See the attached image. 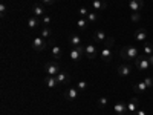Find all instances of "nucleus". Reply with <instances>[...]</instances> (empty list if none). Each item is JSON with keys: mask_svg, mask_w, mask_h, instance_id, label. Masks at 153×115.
I'll return each instance as SVG.
<instances>
[{"mask_svg": "<svg viewBox=\"0 0 153 115\" xmlns=\"http://www.w3.org/2000/svg\"><path fill=\"white\" fill-rule=\"evenodd\" d=\"M120 55L121 58L124 60H135L139 54H138V49L135 46H124L121 51H120Z\"/></svg>", "mask_w": 153, "mask_h": 115, "instance_id": "f257e3e1", "label": "nucleus"}, {"mask_svg": "<svg viewBox=\"0 0 153 115\" xmlns=\"http://www.w3.org/2000/svg\"><path fill=\"white\" fill-rule=\"evenodd\" d=\"M45 71H46V75H52V77H57L61 71H60V65L52 60V61H48L45 65Z\"/></svg>", "mask_w": 153, "mask_h": 115, "instance_id": "f03ea898", "label": "nucleus"}, {"mask_svg": "<svg viewBox=\"0 0 153 115\" xmlns=\"http://www.w3.org/2000/svg\"><path fill=\"white\" fill-rule=\"evenodd\" d=\"M135 66H136L139 71H147L149 68H152V66H150V61H149V58H147L146 55H138V57L135 58Z\"/></svg>", "mask_w": 153, "mask_h": 115, "instance_id": "7ed1b4c3", "label": "nucleus"}, {"mask_svg": "<svg viewBox=\"0 0 153 115\" xmlns=\"http://www.w3.org/2000/svg\"><path fill=\"white\" fill-rule=\"evenodd\" d=\"M78 95H80V91L76 87H69V89H66V91H65V94H63L65 100H68V101L76 100V98H78Z\"/></svg>", "mask_w": 153, "mask_h": 115, "instance_id": "20e7f679", "label": "nucleus"}, {"mask_svg": "<svg viewBox=\"0 0 153 115\" xmlns=\"http://www.w3.org/2000/svg\"><path fill=\"white\" fill-rule=\"evenodd\" d=\"M32 48H34V51H37V52L43 51L46 48V38H43L42 35L40 37H35L34 40H32Z\"/></svg>", "mask_w": 153, "mask_h": 115, "instance_id": "39448f33", "label": "nucleus"}, {"mask_svg": "<svg viewBox=\"0 0 153 115\" xmlns=\"http://www.w3.org/2000/svg\"><path fill=\"white\" fill-rule=\"evenodd\" d=\"M138 109H139V100L132 98L129 103H127V115H135Z\"/></svg>", "mask_w": 153, "mask_h": 115, "instance_id": "423d86ee", "label": "nucleus"}, {"mask_svg": "<svg viewBox=\"0 0 153 115\" xmlns=\"http://www.w3.org/2000/svg\"><path fill=\"white\" fill-rule=\"evenodd\" d=\"M83 55H84V48H83V46L72 48V51H71V58H72L74 61H80V60L83 58Z\"/></svg>", "mask_w": 153, "mask_h": 115, "instance_id": "0eeeda50", "label": "nucleus"}, {"mask_svg": "<svg viewBox=\"0 0 153 115\" xmlns=\"http://www.w3.org/2000/svg\"><path fill=\"white\" fill-rule=\"evenodd\" d=\"M32 14L35 17H45L46 16V9L43 3H34L32 5Z\"/></svg>", "mask_w": 153, "mask_h": 115, "instance_id": "6e6552de", "label": "nucleus"}, {"mask_svg": "<svg viewBox=\"0 0 153 115\" xmlns=\"http://www.w3.org/2000/svg\"><path fill=\"white\" fill-rule=\"evenodd\" d=\"M84 55L89 58V60H94L95 55H97V46L92 45V43H89L84 46Z\"/></svg>", "mask_w": 153, "mask_h": 115, "instance_id": "1a4fd4ad", "label": "nucleus"}, {"mask_svg": "<svg viewBox=\"0 0 153 115\" xmlns=\"http://www.w3.org/2000/svg\"><path fill=\"white\" fill-rule=\"evenodd\" d=\"M129 6L132 12H141V9H144V0H130Z\"/></svg>", "mask_w": 153, "mask_h": 115, "instance_id": "9d476101", "label": "nucleus"}, {"mask_svg": "<svg viewBox=\"0 0 153 115\" xmlns=\"http://www.w3.org/2000/svg\"><path fill=\"white\" fill-rule=\"evenodd\" d=\"M94 42L95 43H98V45H104V42L107 40V34L104 32V31H97L95 34H94Z\"/></svg>", "mask_w": 153, "mask_h": 115, "instance_id": "9b49d317", "label": "nucleus"}, {"mask_svg": "<svg viewBox=\"0 0 153 115\" xmlns=\"http://www.w3.org/2000/svg\"><path fill=\"white\" fill-rule=\"evenodd\" d=\"M69 43H71V46H74V48H78V46L83 45V40H81V37H80L78 34H71V35H69Z\"/></svg>", "mask_w": 153, "mask_h": 115, "instance_id": "f8f14e48", "label": "nucleus"}, {"mask_svg": "<svg viewBox=\"0 0 153 115\" xmlns=\"http://www.w3.org/2000/svg\"><path fill=\"white\" fill-rule=\"evenodd\" d=\"M45 83H46V87H49V89H54V87H57L60 84L58 80H57V77H52V75H46Z\"/></svg>", "mask_w": 153, "mask_h": 115, "instance_id": "ddd939ff", "label": "nucleus"}, {"mask_svg": "<svg viewBox=\"0 0 153 115\" xmlns=\"http://www.w3.org/2000/svg\"><path fill=\"white\" fill-rule=\"evenodd\" d=\"M132 72V68L129 65H120L118 66V75L120 77H129Z\"/></svg>", "mask_w": 153, "mask_h": 115, "instance_id": "4468645a", "label": "nucleus"}, {"mask_svg": "<svg viewBox=\"0 0 153 115\" xmlns=\"http://www.w3.org/2000/svg\"><path fill=\"white\" fill-rule=\"evenodd\" d=\"M113 111H115V114L117 115H127V105H124V103H117L115 105V108H113Z\"/></svg>", "mask_w": 153, "mask_h": 115, "instance_id": "2eb2a0df", "label": "nucleus"}, {"mask_svg": "<svg viewBox=\"0 0 153 115\" xmlns=\"http://www.w3.org/2000/svg\"><path fill=\"white\" fill-rule=\"evenodd\" d=\"M101 58H103V61H110L113 58V54H112L110 48H103L101 49Z\"/></svg>", "mask_w": 153, "mask_h": 115, "instance_id": "dca6fc26", "label": "nucleus"}, {"mask_svg": "<svg viewBox=\"0 0 153 115\" xmlns=\"http://www.w3.org/2000/svg\"><path fill=\"white\" fill-rule=\"evenodd\" d=\"M146 37H147V31H146L144 28H139V29L136 31V34H135V38H136V42H139V43H144Z\"/></svg>", "mask_w": 153, "mask_h": 115, "instance_id": "f3484780", "label": "nucleus"}, {"mask_svg": "<svg viewBox=\"0 0 153 115\" xmlns=\"http://www.w3.org/2000/svg\"><path fill=\"white\" fill-rule=\"evenodd\" d=\"M92 8L95 11H103V9L107 8V3L104 2V0H94V2H92Z\"/></svg>", "mask_w": 153, "mask_h": 115, "instance_id": "a211bd4d", "label": "nucleus"}, {"mask_svg": "<svg viewBox=\"0 0 153 115\" xmlns=\"http://www.w3.org/2000/svg\"><path fill=\"white\" fill-rule=\"evenodd\" d=\"M76 26H78L80 31H86L87 26H89V20L86 17H80L78 20H76Z\"/></svg>", "mask_w": 153, "mask_h": 115, "instance_id": "6ab92c4d", "label": "nucleus"}, {"mask_svg": "<svg viewBox=\"0 0 153 115\" xmlns=\"http://www.w3.org/2000/svg\"><path fill=\"white\" fill-rule=\"evenodd\" d=\"M146 89H147V84H146L144 81L135 83V86H133V91H135L136 94H144V92H146Z\"/></svg>", "mask_w": 153, "mask_h": 115, "instance_id": "aec40b11", "label": "nucleus"}, {"mask_svg": "<svg viewBox=\"0 0 153 115\" xmlns=\"http://www.w3.org/2000/svg\"><path fill=\"white\" fill-rule=\"evenodd\" d=\"M40 23H42V22L38 20V17L32 16V17H29V19H28V28H29V29H35Z\"/></svg>", "mask_w": 153, "mask_h": 115, "instance_id": "412c9836", "label": "nucleus"}, {"mask_svg": "<svg viewBox=\"0 0 153 115\" xmlns=\"http://www.w3.org/2000/svg\"><path fill=\"white\" fill-rule=\"evenodd\" d=\"M51 52H52V58H55V60L61 58V55H63L60 46H52V51H51Z\"/></svg>", "mask_w": 153, "mask_h": 115, "instance_id": "4be33fe9", "label": "nucleus"}, {"mask_svg": "<svg viewBox=\"0 0 153 115\" xmlns=\"http://www.w3.org/2000/svg\"><path fill=\"white\" fill-rule=\"evenodd\" d=\"M57 80H58V83H68V80H69V74L65 72V71H61V72L57 75Z\"/></svg>", "mask_w": 153, "mask_h": 115, "instance_id": "5701e85b", "label": "nucleus"}, {"mask_svg": "<svg viewBox=\"0 0 153 115\" xmlns=\"http://www.w3.org/2000/svg\"><path fill=\"white\" fill-rule=\"evenodd\" d=\"M144 54H146V57L153 55V45L152 43H144Z\"/></svg>", "mask_w": 153, "mask_h": 115, "instance_id": "b1692460", "label": "nucleus"}, {"mask_svg": "<svg viewBox=\"0 0 153 115\" xmlns=\"http://www.w3.org/2000/svg\"><path fill=\"white\" fill-rule=\"evenodd\" d=\"M86 19L89 20V23H92V22H97V20H98V14H97L95 11H91V12H89V14H87V17H86Z\"/></svg>", "mask_w": 153, "mask_h": 115, "instance_id": "393cba45", "label": "nucleus"}, {"mask_svg": "<svg viewBox=\"0 0 153 115\" xmlns=\"http://www.w3.org/2000/svg\"><path fill=\"white\" fill-rule=\"evenodd\" d=\"M75 87L78 89L80 92H83V91H86V89H87V83H86L84 80H81V81H78V83H76V86H75Z\"/></svg>", "mask_w": 153, "mask_h": 115, "instance_id": "a878e982", "label": "nucleus"}, {"mask_svg": "<svg viewBox=\"0 0 153 115\" xmlns=\"http://www.w3.org/2000/svg\"><path fill=\"white\" fill-rule=\"evenodd\" d=\"M40 35H42L43 38H48V37H51V29H49L48 26H45V28L42 29V32H40Z\"/></svg>", "mask_w": 153, "mask_h": 115, "instance_id": "bb28decb", "label": "nucleus"}, {"mask_svg": "<svg viewBox=\"0 0 153 115\" xmlns=\"http://www.w3.org/2000/svg\"><path fill=\"white\" fill-rule=\"evenodd\" d=\"M107 103H109V100H107L106 97H101V98L98 100V106H100V108H106Z\"/></svg>", "mask_w": 153, "mask_h": 115, "instance_id": "cd10ccee", "label": "nucleus"}, {"mask_svg": "<svg viewBox=\"0 0 153 115\" xmlns=\"http://www.w3.org/2000/svg\"><path fill=\"white\" fill-rule=\"evenodd\" d=\"M89 12H91V11H89L87 8H84V6H83V8H80V9H78V16H80V17H87Z\"/></svg>", "mask_w": 153, "mask_h": 115, "instance_id": "c85d7f7f", "label": "nucleus"}, {"mask_svg": "<svg viewBox=\"0 0 153 115\" xmlns=\"http://www.w3.org/2000/svg\"><path fill=\"white\" fill-rule=\"evenodd\" d=\"M51 22H52V19H51L49 16H45V17H42V23L45 25V26H49V25H51Z\"/></svg>", "mask_w": 153, "mask_h": 115, "instance_id": "c756f323", "label": "nucleus"}, {"mask_svg": "<svg viewBox=\"0 0 153 115\" xmlns=\"http://www.w3.org/2000/svg\"><path fill=\"white\" fill-rule=\"evenodd\" d=\"M130 19H132V22H139L141 20V14H139V12H132Z\"/></svg>", "mask_w": 153, "mask_h": 115, "instance_id": "7c9ffc66", "label": "nucleus"}, {"mask_svg": "<svg viewBox=\"0 0 153 115\" xmlns=\"http://www.w3.org/2000/svg\"><path fill=\"white\" fill-rule=\"evenodd\" d=\"M113 43H115V40L112 37H107V40L104 42V48H112L113 46Z\"/></svg>", "mask_w": 153, "mask_h": 115, "instance_id": "2f4dec72", "label": "nucleus"}, {"mask_svg": "<svg viewBox=\"0 0 153 115\" xmlns=\"http://www.w3.org/2000/svg\"><path fill=\"white\" fill-rule=\"evenodd\" d=\"M6 3H5V0H2V3H0V14H2V17L5 16V12H6Z\"/></svg>", "mask_w": 153, "mask_h": 115, "instance_id": "473e14b6", "label": "nucleus"}, {"mask_svg": "<svg viewBox=\"0 0 153 115\" xmlns=\"http://www.w3.org/2000/svg\"><path fill=\"white\" fill-rule=\"evenodd\" d=\"M144 83L147 84V87H153V77H147L144 80Z\"/></svg>", "mask_w": 153, "mask_h": 115, "instance_id": "72a5a7b5", "label": "nucleus"}, {"mask_svg": "<svg viewBox=\"0 0 153 115\" xmlns=\"http://www.w3.org/2000/svg\"><path fill=\"white\" fill-rule=\"evenodd\" d=\"M57 0H40V3H43L45 6H49V5H54Z\"/></svg>", "mask_w": 153, "mask_h": 115, "instance_id": "f704fd0d", "label": "nucleus"}, {"mask_svg": "<svg viewBox=\"0 0 153 115\" xmlns=\"http://www.w3.org/2000/svg\"><path fill=\"white\" fill-rule=\"evenodd\" d=\"M135 115H146V111H143V109H138Z\"/></svg>", "mask_w": 153, "mask_h": 115, "instance_id": "c9c22d12", "label": "nucleus"}, {"mask_svg": "<svg viewBox=\"0 0 153 115\" xmlns=\"http://www.w3.org/2000/svg\"><path fill=\"white\" fill-rule=\"evenodd\" d=\"M147 58H149V61H150V66L153 68V55H149Z\"/></svg>", "mask_w": 153, "mask_h": 115, "instance_id": "e433bc0d", "label": "nucleus"}]
</instances>
